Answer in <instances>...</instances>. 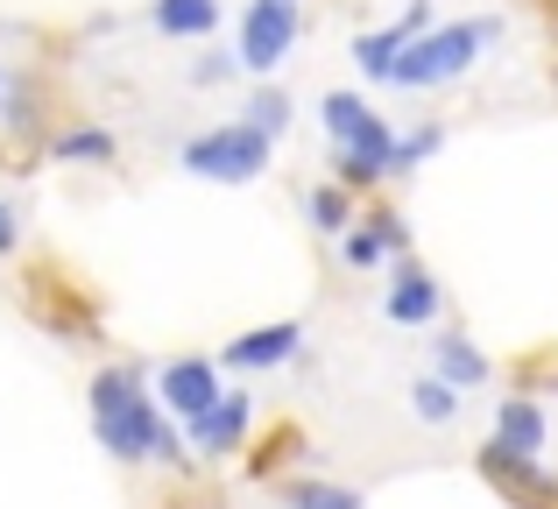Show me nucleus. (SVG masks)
<instances>
[{
  "label": "nucleus",
  "mask_w": 558,
  "mask_h": 509,
  "mask_svg": "<svg viewBox=\"0 0 558 509\" xmlns=\"http://www.w3.org/2000/svg\"><path fill=\"white\" fill-rule=\"evenodd\" d=\"M241 453H247V482H283L290 468H304V460H312V432H304L298 417H269V432H262V439H247Z\"/></svg>",
  "instance_id": "f8f14e48"
},
{
  "label": "nucleus",
  "mask_w": 558,
  "mask_h": 509,
  "mask_svg": "<svg viewBox=\"0 0 558 509\" xmlns=\"http://www.w3.org/2000/svg\"><path fill=\"white\" fill-rule=\"evenodd\" d=\"M304 354V326L298 318H276V326H247L241 340H227L219 347V368H233V375H262V368H283V361H298Z\"/></svg>",
  "instance_id": "9d476101"
},
{
  "label": "nucleus",
  "mask_w": 558,
  "mask_h": 509,
  "mask_svg": "<svg viewBox=\"0 0 558 509\" xmlns=\"http://www.w3.org/2000/svg\"><path fill=\"white\" fill-rule=\"evenodd\" d=\"M417 28H432V0H410L403 8V22H389V28H368V36H354V64H361V78H381L389 85V64H396V50H403Z\"/></svg>",
  "instance_id": "ddd939ff"
},
{
  "label": "nucleus",
  "mask_w": 558,
  "mask_h": 509,
  "mask_svg": "<svg viewBox=\"0 0 558 509\" xmlns=\"http://www.w3.org/2000/svg\"><path fill=\"white\" fill-rule=\"evenodd\" d=\"M381 312H389V326H438V312H446V283H438L424 262H396L389 269V290H381Z\"/></svg>",
  "instance_id": "9b49d317"
},
{
  "label": "nucleus",
  "mask_w": 558,
  "mask_h": 509,
  "mask_svg": "<svg viewBox=\"0 0 558 509\" xmlns=\"http://www.w3.org/2000/svg\"><path fill=\"white\" fill-rule=\"evenodd\" d=\"M340 262H347V269H381V262H389V255H381V234H375L368 220H354L340 234Z\"/></svg>",
  "instance_id": "b1692460"
},
{
  "label": "nucleus",
  "mask_w": 558,
  "mask_h": 509,
  "mask_svg": "<svg viewBox=\"0 0 558 509\" xmlns=\"http://www.w3.org/2000/svg\"><path fill=\"white\" fill-rule=\"evenodd\" d=\"M446 149V128L438 121H424V128H410V135H396V178H403V170H417L424 156H438Z\"/></svg>",
  "instance_id": "4be33fe9"
},
{
  "label": "nucleus",
  "mask_w": 558,
  "mask_h": 509,
  "mask_svg": "<svg viewBox=\"0 0 558 509\" xmlns=\"http://www.w3.org/2000/svg\"><path fill=\"white\" fill-rule=\"evenodd\" d=\"M0 170H8V178H36V170H43V142L0 128Z\"/></svg>",
  "instance_id": "5701e85b"
},
{
  "label": "nucleus",
  "mask_w": 558,
  "mask_h": 509,
  "mask_svg": "<svg viewBox=\"0 0 558 509\" xmlns=\"http://www.w3.org/2000/svg\"><path fill=\"white\" fill-rule=\"evenodd\" d=\"M410 417H417V425H452V417H460V389H446L438 375L410 383Z\"/></svg>",
  "instance_id": "412c9836"
},
{
  "label": "nucleus",
  "mask_w": 558,
  "mask_h": 509,
  "mask_svg": "<svg viewBox=\"0 0 558 509\" xmlns=\"http://www.w3.org/2000/svg\"><path fill=\"white\" fill-rule=\"evenodd\" d=\"M368 227L381 234V255H389V262H403V255H410V227H403V213H396V206H375V213H368Z\"/></svg>",
  "instance_id": "a878e982"
},
{
  "label": "nucleus",
  "mask_w": 558,
  "mask_h": 509,
  "mask_svg": "<svg viewBox=\"0 0 558 509\" xmlns=\"http://www.w3.org/2000/svg\"><path fill=\"white\" fill-rule=\"evenodd\" d=\"M290 113H298V107H290V93H283V85H255V93H247V107H241V121L247 128H255V135H283V128H290Z\"/></svg>",
  "instance_id": "aec40b11"
},
{
  "label": "nucleus",
  "mask_w": 558,
  "mask_h": 509,
  "mask_svg": "<svg viewBox=\"0 0 558 509\" xmlns=\"http://www.w3.org/2000/svg\"><path fill=\"white\" fill-rule=\"evenodd\" d=\"M0 93H8V71H0Z\"/></svg>",
  "instance_id": "c85d7f7f"
},
{
  "label": "nucleus",
  "mask_w": 558,
  "mask_h": 509,
  "mask_svg": "<svg viewBox=\"0 0 558 509\" xmlns=\"http://www.w3.org/2000/svg\"><path fill=\"white\" fill-rule=\"evenodd\" d=\"M85 403H93L99 446H107L121 468H170V474H184V482L198 474V460L184 453V432L156 411L142 361H107V368L93 375V389H85Z\"/></svg>",
  "instance_id": "f257e3e1"
},
{
  "label": "nucleus",
  "mask_w": 558,
  "mask_h": 509,
  "mask_svg": "<svg viewBox=\"0 0 558 509\" xmlns=\"http://www.w3.org/2000/svg\"><path fill=\"white\" fill-rule=\"evenodd\" d=\"M304 220H312V234L326 241V234H347V227H354V192H340V184H312V192H304Z\"/></svg>",
  "instance_id": "6ab92c4d"
},
{
  "label": "nucleus",
  "mask_w": 558,
  "mask_h": 509,
  "mask_svg": "<svg viewBox=\"0 0 558 509\" xmlns=\"http://www.w3.org/2000/svg\"><path fill=\"white\" fill-rule=\"evenodd\" d=\"M298 28H304L298 0H255V8H247V22H241V50H233V64H241V71H262V78H269V71L290 57Z\"/></svg>",
  "instance_id": "0eeeda50"
},
{
  "label": "nucleus",
  "mask_w": 558,
  "mask_h": 509,
  "mask_svg": "<svg viewBox=\"0 0 558 509\" xmlns=\"http://www.w3.org/2000/svg\"><path fill=\"white\" fill-rule=\"evenodd\" d=\"M502 43V22L495 14H466V22H438V28H417V36L396 50L389 64V85L403 93H438V85H460L481 57Z\"/></svg>",
  "instance_id": "7ed1b4c3"
},
{
  "label": "nucleus",
  "mask_w": 558,
  "mask_h": 509,
  "mask_svg": "<svg viewBox=\"0 0 558 509\" xmlns=\"http://www.w3.org/2000/svg\"><path fill=\"white\" fill-rule=\"evenodd\" d=\"M227 78H233V57H219V50L191 64V85H227Z\"/></svg>",
  "instance_id": "bb28decb"
},
{
  "label": "nucleus",
  "mask_w": 558,
  "mask_h": 509,
  "mask_svg": "<svg viewBox=\"0 0 558 509\" xmlns=\"http://www.w3.org/2000/svg\"><path fill=\"white\" fill-rule=\"evenodd\" d=\"M283 509H368V502H361V488H347V482L298 474V482H283Z\"/></svg>",
  "instance_id": "a211bd4d"
},
{
  "label": "nucleus",
  "mask_w": 558,
  "mask_h": 509,
  "mask_svg": "<svg viewBox=\"0 0 558 509\" xmlns=\"http://www.w3.org/2000/svg\"><path fill=\"white\" fill-rule=\"evenodd\" d=\"M545 383L558 389V347H537L517 361V397H545Z\"/></svg>",
  "instance_id": "393cba45"
},
{
  "label": "nucleus",
  "mask_w": 558,
  "mask_h": 509,
  "mask_svg": "<svg viewBox=\"0 0 558 509\" xmlns=\"http://www.w3.org/2000/svg\"><path fill=\"white\" fill-rule=\"evenodd\" d=\"M269 156H276V142L255 135L247 121H219V128L184 142V170L191 178H213V184H255L269 170Z\"/></svg>",
  "instance_id": "39448f33"
},
{
  "label": "nucleus",
  "mask_w": 558,
  "mask_h": 509,
  "mask_svg": "<svg viewBox=\"0 0 558 509\" xmlns=\"http://www.w3.org/2000/svg\"><path fill=\"white\" fill-rule=\"evenodd\" d=\"M474 468H481V482H495L517 509H558V474L545 468V460H531V453H509V446H481L474 453Z\"/></svg>",
  "instance_id": "6e6552de"
},
{
  "label": "nucleus",
  "mask_w": 558,
  "mask_h": 509,
  "mask_svg": "<svg viewBox=\"0 0 558 509\" xmlns=\"http://www.w3.org/2000/svg\"><path fill=\"white\" fill-rule=\"evenodd\" d=\"M318 121L332 142V184L340 192H375L381 178H396V128L389 113H375L361 93H326Z\"/></svg>",
  "instance_id": "f03ea898"
},
{
  "label": "nucleus",
  "mask_w": 558,
  "mask_h": 509,
  "mask_svg": "<svg viewBox=\"0 0 558 509\" xmlns=\"http://www.w3.org/2000/svg\"><path fill=\"white\" fill-rule=\"evenodd\" d=\"M219 389H227V368H219L213 354H178L163 361V375H156V403H163V417H198L219 403Z\"/></svg>",
  "instance_id": "1a4fd4ad"
},
{
  "label": "nucleus",
  "mask_w": 558,
  "mask_h": 509,
  "mask_svg": "<svg viewBox=\"0 0 558 509\" xmlns=\"http://www.w3.org/2000/svg\"><path fill=\"white\" fill-rule=\"evenodd\" d=\"M495 446H509V453H545L551 446V417H545V403L537 397H502L495 403V432H488Z\"/></svg>",
  "instance_id": "4468645a"
},
{
  "label": "nucleus",
  "mask_w": 558,
  "mask_h": 509,
  "mask_svg": "<svg viewBox=\"0 0 558 509\" xmlns=\"http://www.w3.org/2000/svg\"><path fill=\"white\" fill-rule=\"evenodd\" d=\"M14 249H22V220H14V206L0 198V255H14Z\"/></svg>",
  "instance_id": "cd10ccee"
},
{
  "label": "nucleus",
  "mask_w": 558,
  "mask_h": 509,
  "mask_svg": "<svg viewBox=\"0 0 558 509\" xmlns=\"http://www.w3.org/2000/svg\"><path fill=\"white\" fill-rule=\"evenodd\" d=\"M43 156H57V163H113V156H121V142H113L107 128L78 121V128H50Z\"/></svg>",
  "instance_id": "f3484780"
},
{
  "label": "nucleus",
  "mask_w": 558,
  "mask_h": 509,
  "mask_svg": "<svg viewBox=\"0 0 558 509\" xmlns=\"http://www.w3.org/2000/svg\"><path fill=\"white\" fill-rule=\"evenodd\" d=\"M22 283H28V290H22V304H28V318H36L43 332H57L64 347L99 340V326H107V318H99V298L78 283V276H64L57 262H36Z\"/></svg>",
  "instance_id": "20e7f679"
},
{
  "label": "nucleus",
  "mask_w": 558,
  "mask_h": 509,
  "mask_svg": "<svg viewBox=\"0 0 558 509\" xmlns=\"http://www.w3.org/2000/svg\"><path fill=\"white\" fill-rule=\"evenodd\" d=\"M247 439H255V389H219L213 411L184 417V453L198 460V468H219V460H233Z\"/></svg>",
  "instance_id": "423d86ee"
},
{
  "label": "nucleus",
  "mask_w": 558,
  "mask_h": 509,
  "mask_svg": "<svg viewBox=\"0 0 558 509\" xmlns=\"http://www.w3.org/2000/svg\"><path fill=\"white\" fill-rule=\"evenodd\" d=\"M432 375L446 389H481L488 383V354H481L474 340H466V332H452V326H438V340H432Z\"/></svg>",
  "instance_id": "2eb2a0df"
},
{
  "label": "nucleus",
  "mask_w": 558,
  "mask_h": 509,
  "mask_svg": "<svg viewBox=\"0 0 558 509\" xmlns=\"http://www.w3.org/2000/svg\"><path fill=\"white\" fill-rule=\"evenodd\" d=\"M149 22H156V36L198 43L219 28V0H149Z\"/></svg>",
  "instance_id": "dca6fc26"
},
{
  "label": "nucleus",
  "mask_w": 558,
  "mask_h": 509,
  "mask_svg": "<svg viewBox=\"0 0 558 509\" xmlns=\"http://www.w3.org/2000/svg\"><path fill=\"white\" fill-rule=\"evenodd\" d=\"M178 509H184V502H178Z\"/></svg>",
  "instance_id": "c756f323"
}]
</instances>
